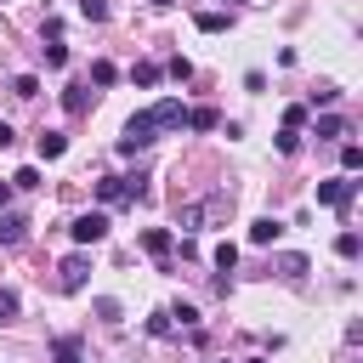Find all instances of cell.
Returning <instances> with one entry per match:
<instances>
[{
    "instance_id": "cell-1",
    "label": "cell",
    "mask_w": 363,
    "mask_h": 363,
    "mask_svg": "<svg viewBox=\"0 0 363 363\" xmlns=\"http://www.w3.org/2000/svg\"><path fill=\"white\" fill-rule=\"evenodd\" d=\"M147 142H159V130H153V119H147V108H142V113H130V119H125L119 153H136V147H147Z\"/></svg>"
},
{
    "instance_id": "cell-2",
    "label": "cell",
    "mask_w": 363,
    "mask_h": 363,
    "mask_svg": "<svg viewBox=\"0 0 363 363\" xmlns=\"http://www.w3.org/2000/svg\"><path fill=\"white\" fill-rule=\"evenodd\" d=\"M357 199V182L352 176H329V182H318V204H329V210H346Z\"/></svg>"
},
{
    "instance_id": "cell-3",
    "label": "cell",
    "mask_w": 363,
    "mask_h": 363,
    "mask_svg": "<svg viewBox=\"0 0 363 363\" xmlns=\"http://www.w3.org/2000/svg\"><path fill=\"white\" fill-rule=\"evenodd\" d=\"M74 244H102L108 238V210H85V216H74Z\"/></svg>"
},
{
    "instance_id": "cell-4",
    "label": "cell",
    "mask_w": 363,
    "mask_h": 363,
    "mask_svg": "<svg viewBox=\"0 0 363 363\" xmlns=\"http://www.w3.org/2000/svg\"><path fill=\"white\" fill-rule=\"evenodd\" d=\"M147 119H153V130H182L187 125V108H182V96H164V102L147 108Z\"/></svg>"
},
{
    "instance_id": "cell-5",
    "label": "cell",
    "mask_w": 363,
    "mask_h": 363,
    "mask_svg": "<svg viewBox=\"0 0 363 363\" xmlns=\"http://www.w3.org/2000/svg\"><path fill=\"white\" fill-rule=\"evenodd\" d=\"M85 272H91V261H85V255H68V261L57 267V289H68V295L85 289Z\"/></svg>"
},
{
    "instance_id": "cell-6",
    "label": "cell",
    "mask_w": 363,
    "mask_h": 363,
    "mask_svg": "<svg viewBox=\"0 0 363 363\" xmlns=\"http://www.w3.org/2000/svg\"><path fill=\"white\" fill-rule=\"evenodd\" d=\"M130 199V176H102L96 182V204L108 210V204H125Z\"/></svg>"
},
{
    "instance_id": "cell-7",
    "label": "cell",
    "mask_w": 363,
    "mask_h": 363,
    "mask_svg": "<svg viewBox=\"0 0 363 363\" xmlns=\"http://www.w3.org/2000/svg\"><path fill=\"white\" fill-rule=\"evenodd\" d=\"M142 250H147L153 261H170V250H176V233H170V227H147V233H142Z\"/></svg>"
},
{
    "instance_id": "cell-8",
    "label": "cell",
    "mask_w": 363,
    "mask_h": 363,
    "mask_svg": "<svg viewBox=\"0 0 363 363\" xmlns=\"http://www.w3.org/2000/svg\"><path fill=\"white\" fill-rule=\"evenodd\" d=\"M28 238V216H17V210H0V244L11 250V244H23Z\"/></svg>"
},
{
    "instance_id": "cell-9",
    "label": "cell",
    "mask_w": 363,
    "mask_h": 363,
    "mask_svg": "<svg viewBox=\"0 0 363 363\" xmlns=\"http://www.w3.org/2000/svg\"><path fill=\"white\" fill-rule=\"evenodd\" d=\"M34 153H40V159H62V153H68V136H62V130H40V136H34Z\"/></svg>"
},
{
    "instance_id": "cell-10",
    "label": "cell",
    "mask_w": 363,
    "mask_h": 363,
    "mask_svg": "<svg viewBox=\"0 0 363 363\" xmlns=\"http://www.w3.org/2000/svg\"><path fill=\"white\" fill-rule=\"evenodd\" d=\"M278 238H284V221H272V216L250 221V244H278Z\"/></svg>"
},
{
    "instance_id": "cell-11",
    "label": "cell",
    "mask_w": 363,
    "mask_h": 363,
    "mask_svg": "<svg viewBox=\"0 0 363 363\" xmlns=\"http://www.w3.org/2000/svg\"><path fill=\"white\" fill-rule=\"evenodd\" d=\"M51 352H57V363H85V352H79V340H74V335H57V340H51Z\"/></svg>"
},
{
    "instance_id": "cell-12",
    "label": "cell",
    "mask_w": 363,
    "mask_h": 363,
    "mask_svg": "<svg viewBox=\"0 0 363 363\" xmlns=\"http://www.w3.org/2000/svg\"><path fill=\"white\" fill-rule=\"evenodd\" d=\"M216 125H221L216 108H187V130H216Z\"/></svg>"
},
{
    "instance_id": "cell-13",
    "label": "cell",
    "mask_w": 363,
    "mask_h": 363,
    "mask_svg": "<svg viewBox=\"0 0 363 363\" xmlns=\"http://www.w3.org/2000/svg\"><path fill=\"white\" fill-rule=\"evenodd\" d=\"M17 312H23V295H17L11 284H0V323H11Z\"/></svg>"
},
{
    "instance_id": "cell-14",
    "label": "cell",
    "mask_w": 363,
    "mask_h": 363,
    "mask_svg": "<svg viewBox=\"0 0 363 363\" xmlns=\"http://www.w3.org/2000/svg\"><path fill=\"white\" fill-rule=\"evenodd\" d=\"M85 91H91V85H68V91H62V108H68V113H85V108H91Z\"/></svg>"
},
{
    "instance_id": "cell-15",
    "label": "cell",
    "mask_w": 363,
    "mask_h": 363,
    "mask_svg": "<svg viewBox=\"0 0 363 363\" xmlns=\"http://www.w3.org/2000/svg\"><path fill=\"white\" fill-rule=\"evenodd\" d=\"M312 136H318V142H335V136H346V119H335V113H323Z\"/></svg>"
},
{
    "instance_id": "cell-16",
    "label": "cell",
    "mask_w": 363,
    "mask_h": 363,
    "mask_svg": "<svg viewBox=\"0 0 363 363\" xmlns=\"http://www.w3.org/2000/svg\"><path fill=\"white\" fill-rule=\"evenodd\" d=\"M199 221H204V204H182V210H176V227H182V233H199Z\"/></svg>"
},
{
    "instance_id": "cell-17",
    "label": "cell",
    "mask_w": 363,
    "mask_h": 363,
    "mask_svg": "<svg viewBox=\"0 0 363 363\" xmlns=\"http://www.w3.org/2000/svg\"><path fill=\"white\" fill-rule=\"evenodd\" d=\"M193 23H199V28H204V34H221V28H227V23H233V17H227V11H199V17H193Z\"/></svg>"
},
{
    "instance_id": "cell-18",
    "label": "cell",
    "mask_w": 363,
    "mask_h": 363,
    "mask_svg": "<svg viewBox=\"0 0 363 363\" xmlns=\"http://www.w3.org/2000/svg\"><path fill=\"white\" fill-rule=\"evenodd\" d=\"M40 57H45V68H68V45H62V40L40 45Z\"/></svg>"
},
{
    "instance_id": "cell-19",
    "label": "cell",
    "mask_w": 363,
    "mask_h": 363,
    "mask_svg": "<svg viewBox=\"0 0 363 363\" xmlns=\"http://www.w3.org/2000/svg\"><path fill=\"white\" fill-rule=\"evenodd\" d=\"M113 79H119V68H113L108 57H96V62H91V85H113Z\"/></svg>"
},
{
    "instance_id": "cell-20",
    "label": "cell",
    "mask_w": 363,
    "mask_h": 363,
    "mask_svg": "<svg viewBox=\"0 0 363 363\" xmlns=\"http://www.w3.org/2000/svg\"><path fill=\"white\" fill-rule=\"evenodd\" d=\"M340 170H346V176L363 170V147H357V142H340Z\"/></svg>"
},
{
    "instance_id": "cell-21",
    "label": "cell",
    "mask_w": 363,
    "mask_h": 363,
    "mask_svg": "<svg viewBox=\"0 0 363 363\" xmlns=\"http://www.w3.org/2000/svg\"><path fill=\"white\" fill-rule=\"evenodd\" d=\"M357 250H363V238H357V233L346 227V233L335 238V255H346V261H357Z\"/></svg>"
},
{
    "instance_id": "cell-22",
    "label": "cell",
    "mask_w": 363,
    "mask_h": 363,
    "mask_svg": "<svg viewBox=\"0 0 363 363\" xmlns=\"http://www.w3.org/2000/svg\"><path fill=\"white\" fill-rule=\"evenodd\" d=\"M278 272L295 284V278H306V255H278Z\"/></svg>"
},
{
    "instance_id": "cell-23",
    "label": "cell",
    "mask_w": 363,
    "mask_h": 363,
    "mask_svg": "<svg viewBox=\"0 0 363 363\" xmlns=\"http://www.w3.org/2000/svg\"><path fill=\"white\" fill-rule=\"evenodd\" d=\"M216 267H221V272H233V267H238V244H233V238H227V244H216Z\"/></svg>"
},
{
    "instance_id": "cell-24",
    "label": "cell",
    "mask_w": 363,
    "mask_h": 363,
    "mask_svg": "<svg viewBox=\"0 0 363 363\" xmlns=\"http://www.w3.org/2000/svg\"><path fill=\"white\" fill-rule=\"evenodd\" d=\"M79 17L85 23H108V0H79Z\"/></svg>"
},
{
    "instance_id": "cell-25",
    "label": "cell",
    "mask_w": 363,
    "mask_h": 363,
    "mask_svg": "<svg viewBox=\"0 0 363 363\" xmlns=\"http://www.w3.org/2000/svg\"><path fill=\"white\" fill-rule=\"evenodd\" d=\"M130 79H136V85H159V62H136Z\"/></svg>"
},
{
    "instance_id": "cell-26",
    "label": "cell",
    "mask_w": 363,
    "mask_h": 363,
    "mask_svg": "<svg viewBox=\"0 0 363 363\" xmlns=\"http://www.w3.org/2000/svg\"><path fill=\"white\" fill-rule=\"evenodd\" d=\"M11 91L28 102V96H40V79H34V74H17V79H11Z\"/></svg>"
},
{
    "instance_id": "cell-27",
    "label": "cell",
    "mask_w": 363,
    "mask_h": 363,
    "mask_svg": "<svg viewBox=\"0 0 363 363\" xmlns=\"http://www.w3.org/2000/svg\"><path fill=\"white\" fill-rule=\"evenodd\" d=\"M301 125H306V102H289L284 108V130H301Z\"/></svg>"
},
{
    "instance_id": "cell-28",
    "label": "cell",
    "mask_w": 363,
    "mask_h": 363,
    "mask_svg": "<svg viewBox=\"0 0 363 363\" xmlns=\"http://www.w3.org/2000/svg\"><path fill=\"white\" fill-rule=\"evenodd\" d=\"M170 318H182L187 329H199V306H193V301H176V306H170Z\"/></svg>"
},
{
    "instance_id": "cell-29",
    "label": "cell",
    "mask_w": 363,
    "mask_h": 363,
    "mask_svg": "<svg viewBox=\"0 0 363 363\" xmlns=\"http://www.w3.org/2000/svg\"><path fill=\"white\" fill-rule=\"evenodd\" d=\"M164 74H170V79H193V62H187V57H170Z\"/></svg>"
},
{
    "instance_id": "cell-30",
    "label": "cell",
    "mask_w": 363,
    "mask_h": 363,
    "mask_svg": "<svg viewBox=\"0 0 363 363\" xmlns=\"http://www.w3.org/2000/svg\"><path fill=\"white\" fill-rule=\"evenodd\" d=\"M272 147H278V153H295V147H301V130H278Z\"/></svg>"
},
{
    "instance_id": "cell-31",
    "label": "cell",
    "mask_w": 363,
    "mask_h": 363,
    "mask_svg": "<svg viewBox=\"0 0 363 363\" xmlns=\"http://www.w3.org/2000/svg\"><path fill=\"white\" fill-rule=\"evenodd\" d=\"M11 187H23V193H28V187H40V170H34V164H23V170L11 176Z\"/></svg>"
},
{
    "instance_id": "cell-32",
    "label": "cell",
    "mask_w": 363,
    "mask_h": 363,
    "mask_svg": "<svg viewBox=\"0 0 363 363\" xmlns=\"http://www.w3.org/2000/svg\"><path fill=\"white\" fill-rule=\"evenodd\" d=\"M96 318H102V323H119V301L102 295V301H96Z\"/></svg>"
},
{
    "instance_id": "cell-33",
    "label": "cell",
    "mask_w": 363,
    "mask_h": 363,
    "mask_svg": "<svg viewBox=\"0 0 363 363\" xmlns=\"http://www.w3.org/2000/svg\"><path fill=\"white\" fill-rule=\"evenodd\" d=\"M170 329H176V323H170V312H153V318H147V335H159V340H164Z\"/></svg>"
},
{
    "instance_id": "cell-34",
    "label": "cell",
    "mask_w": 363,
    "mask_h": 363,
    "mask_svg": "<svg viewBox=\"0 0 363 363\" xmlns=\"http://www.w3.org/2000/svg\"><path fill=\"white\" fill-rule=\"evenodd\" d=\"M335 96H340V91H335V85H318V91H312V108H329V102H335Z\"/></svg>"
},
{
    "instance_id": "cell-35",
    "label": "cell",
    "mask_w": 363,
    "mask_h": 363,
    "mask_svg": "<svg viewBox=\"0 0 363 363\" xmlns=\"http://www.w3.org/2000/svg\"><path fill=\"white\" fill-rule=\"evenodd\" d=\"M11 142H17V130H11L6 119H0V147H11Z\"/></svg>"
},
{
    "instance_id": "cell-36",
    "label": "cell",
    "mask_w": 363,
    "mask_h": 363,
    "mask_svg": "<svg viewBox=\"0 0 363 363\" xmlns=\"http://www.w3.org/2000/svg\"><path fill=\"white\" fill-rule=\"evenodd\" d=\"M6 204H11V182H0V210H6Z\"/></svg>"
},
{
    "instance_id": "cell-37",
    "label": "cell",
    "mask_w": 363,
    "mask_h": 363,
    "mask_svg": "<svg viewBox=\"0 0 363 363\" xmlns=\"http://www.w3.org/2000/svg\"><path fill=\"white\" fill-rule=\"evenodd\" d=\"M147 6H153V11H164V6H176V0H147Z\"/></svg>"
},
{
    "instance_id": "cell-38",
    "label": "cell",
    "mask_w": 363,
    "mask_h": 363,
    "mask_svg": "<svg viewBox=\"0 0 363 363\" xmlns=\"http://www.w3.org/2000/svg\"><path fill=\"white\" fill-rule=\"evenodd\" d=\"M244 363H267V357H244Z\"/></svg>"
}]
</instances>
